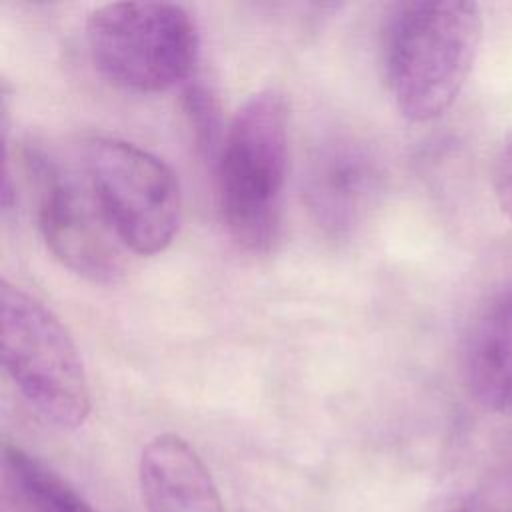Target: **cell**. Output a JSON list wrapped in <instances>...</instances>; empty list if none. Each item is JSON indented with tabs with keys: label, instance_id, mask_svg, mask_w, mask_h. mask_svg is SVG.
Here are the masks:
<instances>
[{
	"label": "cell",
	"instance_id": "3957f363",
	"mask_svg": "<svg viewBox=\"0 0 512 512\" xmlns=\"http://www.w3.org/2000/svg\"><path fill=\"white\" fill-rule=\"evenodd\" d=\"M96 70L114 86L154 94L190 80L200 56L192 14L174 2H110L86 18Z\"/></svg>",
	"mask_w": 512,
	"mask_h": 512
},
{
	"label": "cell",
	"instance_id": "5b68a950",
	"mask_svg": "<svg viewBox=\"0 0 512 512\" xmlns=\"http://www.w3.org/2000/svg\"><path fill=\"white\" fill-rule=\"evenodd\" d=\"M82 170L122 246L140 256L166 250L180 226L182 194L172 168L118 138H92Z\"/></svg>",
	"mask_w": 512,
	"mask_h": 512
},
{
	"label": "cell",
	"instance_id": "30bf717a",
	"mask_svg": "<svg viewBox=\"0 0 512 512\" xmlns=\"http://www.w3.org/2000/svg\"><path fill=\"white\" fill-rule=\"evenodd\" d=\"M0 512H96L56 470L16 444H4Z\"/></svg>",
	"mask_w": 512,
	"mask_h": 512
},
{
	"label": "cell",
	"instance_id": "7c38bea8",
	"mask_svg": "<svg viewBox=\"0 0 512 512\" xmlns=\"http://www.w3.org/2000/svg\"><path fill=\"white\" fill-rule=\"evenodd\" d=\"M492 188L500 210L512 220V138L496 154L492 166Z\"/></svg>",
	"mask_w": 512,
	"mask_h": 512
},
{
	"label": "cell",
	"instance_id": "9c48e42d",
	"mask_svg": "<svg viewBox=\"0 0 512 512\" xmlns=\"http://www.w3.org/2000/svg\"><path fill=\"white\" fill-rule=\"evenodd\" d=\"M146 512H226L212 472L182 436L150 438L138 460Z\"/></svg>",
	"mask_w": 512,
	"mask_h": 512
},
{
	"label": "cell",
	"instance_id": "6da1fadb",
	"mask_svg": "<svg viewBox=\"0 0 512 512\" xmlns=\"http://www.w3.org/2000/svg\"><path fill=\"white\" fill-rule=\"evenodd\" d=\"M484 20L464 0H410L392 8L384 28V72L396 108L410 122L442 116L474 66Z\"/></svg>",
	"mask_w": 512,
	"mask_h": 512
},
{
	"label": "cell",
	"instance_id": "8992f818",
	"mask_svg": "<svg viewBox=\"0 0 512 512\" xmlns=\"http://www.w3.org/2000/svg\"><path fill=\"white\" fill-rule=\"evenodd\" d=\"M24 160L34 180L38 228L48 250L74 274L114 284L124 272L126 248L108 224L86 174L76 176L40 150H26Z\"/></svg>",
	"mask_w": 512,
	"mask_h": 512
},
{
	"label": "cell",
	"instance_id": "ba28073f",
	"mask_svg": "<svg viewBox=\"0 0 512 512\" xmlns=\"http://www.w3.org/2000/svg\"><path fill=\"white\" fill-rule=\"evenodd\" d=\"M464 378L480 408H512V274L498 280L476 306L464 344Z\"/></svg>",
	"mask_w": 512,
	"mask_h": 512
},
{
	"label": "cell",
	"instance_id": "52a82bcc",
	"mask_svg": "<svg viewBox=\"0 0 512 512\" xmlns=\"http://www.w3.org/2000/svg\"><path fill=\"white\" fill-rule=\"evenodd\" d=\"M376 182V160L366 146L352 138H332L310 158L306 204L324 232L342 236L362 220Z\"/></svg>",
	"mask_w": 512,
	"mask_h": 512
},
{
	"label": "cell",
	"instance_id": "8fae6325",
	"mask_svg": "<svg viewBox=\"0 0 512 512\" xmlns=\"http://www.w3.org/2000/svg\"><path fill=\"white\" fill-rule=\"evenodd\" d=\"M186 108L196 128V138L202 146H210L216 132V102L214 96L202 84H188L186 88Z\"/></svg>",
	"mask_w": 512,
	"mask_h": 512
},
{
	"label": "cell",
	"instance_id": "4fadbf2b",
	"mask_svg": "<svg viewBox=\"0 0 512 512\" xmlns=\"http://www.w3.org/2000/svg\"><path fill=\"white\" fill-rule=\"evenodd\" d=\"M438 512H506V510L492 496L474 492V494H462L452 498Z\"/></svg>",
	"mask_w": 512,
	"mask_h": 512
},
{
	"label": "cell",
	"instance_id": "277c9868",
	"mask_svg": "<svg viewBox=\"0 0 512 512\" xmlns=\"http://www.w3.org/2000/svg\"><path fill=\"white\" fill-rule=\"evenodd\" d=\"M2 364L26 404L48 424L74 430L92 398L80 352L64 324L40 300L2 280Z\"/></svg>",
	"mask_w": 512,
	"mask_h": 512
},
{
	"label": "cell",
	"instance_id": "7a4b0ae2",
	"mask_svg": "<svg viewBox=\"0 0 512 512\" xmlns=\"http://www.w3.org/2000/svg\"><path fill=\"white\" fill-rule=\"evenodd\" d=\"M286 168L288 104L264 88L232 116L218 156V204L240 248L268 252L278 240Z\"/></svg>",
	"mask_w": 512,
	"mask_h": 512
}]
</instances>
